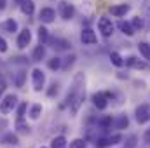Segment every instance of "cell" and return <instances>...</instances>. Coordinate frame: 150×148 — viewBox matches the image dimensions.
Returning a JSON list of instances; mask_svg holds the SVG:
<instances>
[{"label":"cell","mask_w":150,"mask_h":148,"mask_svg":"<svg viewBox=\"0 0 150 148\" xmlns=\"http://www.w3.org/2000/svg\"><path fill=\"white\" fill-rule=\"evenodd\" d=\"M86 78H84V75L82 73H77L74 78V85H72V89L68 91V94H67V105L70 106V110L72 113H77L79 108L82 106V103H84V99H86Z\"/></svg>","instance_id":"cell-1"},{"label":"cell","mask_w":150,"mask_h":148,"mask_svg":"<svg viewBox=\"0 0 150 148\" xmlns=\"http://www.w3.org/2000/svg\"><path fill=\"white\" fill-rule=\"evenodd\" d=\"M16 103H18V96H16V94H7V96L0 101V113H2V115L11 113V111L14 110Z\"/></svg>","instance_id":"cell-2"},{"label":"cell","mask_w":150,"mask_h":148,"mask_svg":"<svg viewBox=\"0 0 150 148\" xmlns=\"http://www.w3.org/2000/svg\"><path fill=\"white\" fill-rule=\"evenodd\" d=\"M32 85L37 92H40L45 85V73L40 68H33V72H32Z\"/></svg>","instance_id":"cell-3"},{"label":"cell","mask_w":150,"mask_h":148,"mask_svg":"<svg viewBox=\"0 0 150 148\" xmlns=\"http://www.w3.org/2000/svg\"><path fill=\"white\" fill-rule=\"evenodd\" d=\"M58 12H59L61 19L70 21V19L75 16V7L72 5V4H68V2H59V5H58Z\"/></svg>","instance_id":"cell-4"},{"label":"cell","mask_w":150,"mask_h":148,"mask_svg":"<svg viewBox=\"0 0 150 148\" xmlns=\"http://www.w3.org/2000/svg\"><path fill=\"white\" fill-rule=\"evenodd\" d=\"M47 44H51V47L54 51H70V47H72V44L67 38H59V37H52V38L49 37Z\"/></svg>","instance_id":"cell-5"},{"label":"cell","mask_w":150,"mask_h":148,"mask_svg":"<svg viewBox=\"0 0 150 148\" xmlns=\"http://www.w3.org/2000/svg\"><path fill=\"white\" fill-rule=\"evenodd\" d=\"M134 117L138 124H147L150 120V105H140L134 111Z\"/></svg>","instance_id":"cell-6"},{"label":"cell","mask_w":150,"mask_h":148,"mask_svg":"<svg viewBox=\"0 0 150 148\" xmlns=\"http://www.w3.org/2000/svg\"><path fill=\"white\" fill-rule=\"evenodd\" d=\"M98 28H100V32H101L103 37H112L113 23H112L110 18H100V21H98Z\"/></svg>","instance_id":"cell-7"},{"label":"cell","mask_w":150,"mask_h":148,"mask_svg":"<svg viewBox=\"0 0 150 148\" xmlns=\"http://www.w3.org/2000/svg\"><path fill=\"white\" fill-rule=\"evenodd\" d=\"M93 105L98 110H105L108 106V92H94L93 94Z\"/></svg>","instance_id":"cell-8"},{"label":"cell","mask_w":150,"mask_h":148,"mask_svg":"<svg viewBox=\"0 0 150 148\" xmlns=\"http://www.w3.org/2000/svg\"><path fill=\"white\" fill-rule=\"evenodd\" d=\"M30 42H32V32H30L28 28L21 30L19 35H18V40H16V45H18L19 49H26V47L30 45Z\"/></svg>","instance_id":"cell-9"},{"label":"cell","mask_w":150,"mask_h":148,"mask_svg":"<svg viewBox=\"0 0 150 148\" xmlns=\"http://www.w3.org/2000/svg\"><path fill=\"white\" fill-rule=\"evenodd\" d=\"M38 19L42 21V23H52L54 19H56V11L54 9H51V7H44V9H40V12H38Z\"/></svg>","instance_id":"cell-10"},{"label":"cell","mask_w":150,"mask_h":148,"mask_svg":"<svg viewBox=\"0 0 150 148\" xmlns=\"http://www.w3.org/2000/svg\"><path fill=\"white\" fill-rule=\"evenodd\" d=\"M80 40H82L84 45H94V44L98 42V37H96V33H94L91 28H86V30H82V33H80Z\"/></svg>","instance_id":"cell-11"},{"label":"cell","mask_w":150,"mask_h":148,"mask_svg":"<svg viewBox=\"0 0 150 148\" xmlns=\"http://www.w3.org/2000/svg\"><path fill=\"white\" fill-rule=\"evenodd\" d=\"M126 66H129V68H138V70H145V68H149V65L145 63V61H140L136 56H129V58H126Z\"/></svg>","instance_id":"cell-12"},{"label":"cell","mask_w":150,"mask_h":148,"mask_svg":"<svg viewBox=\"0 0 150 148\" xmlns=\"http://www.w3.org/2000/svg\"><path fill=\"white\" fill-rule=\"evenodd\" d=\"M129 9H131L129 4H120V5L110 7V12H112V16H115V18H122V16H126L129 12Z\"/></svg>","instance_id":"cell-13"},{"label":"cell","mask_w":150,"mask_h":148,"mask_svg":"<svg viewBox=\"0 0 150 148\" xmlns=\"http://www.w3.org/2000/svg\"><path fill=\"white\" fill-rule=\"evenodd\" d=\"M0 30L2 32H7V33H14L18 32V21L16 19H5L4 23H0Z\"/></svg>","instance_id":"cell-14"},{"label":"cell","mask_w":150,"mask_h":148,"mask_svg":"<svg viewBox=\"0 0 150 148\" xmlns=\"http://www.w3.org/2000/svg\"><path fill=\"white\" fill-rule=\"evenodd\" d=\"M19 9H21V12H23L25 16H33V12H35V4H33L32 0H21V2H19Z\"/></svg>","instance_id":"cell-15"},{"label":"cell","mask_w":150,"mask_h":148,"mask_svg":"<svg viewBox=\"0 0 150 148\" xmlns=\"http://www.w3.org/2000/svg\"><path fill=\"white\" fill-rule=\"evenodd\" d=\"M117 26H119V30H120L124 35H127V37H133V35H134V28H133V25H131L129 21L120 19V21L117 23Z\"/></svg>","instance_id":"cell-16"},{"label":"cell","mask_w":150,"mask_h":148,"mask_svg":"<svg viewBox=\"0 0 150 148\" xmlns=\"http://www.w3.org/2000/svg\"><path fill=\"white\" fill-rule=\"evenodd\" d=\"M96 125L101 129V131H107V129H110L113 125V118L110 115H105V117H100L98 120H96Z\"/></svg>","instance_id":"cell-17"},{"label":"cell","mask_w":150,"mask_h":148,"mask_svg":"<svg viewBox=\"0 0 150 148\" xmlns=\"http://www.w3.org/2000/svg\"><path fill=\"white\" fill-rule=\"evenodd\" d=\"M127 125H129V118H127L126 115H119L117 118H113V127H115V129L122 131V129H126Z\"/></svg>","instance_id":"cell-18"},{"label":"cell","mask_w":150,"mask_h":148,"mask_svg":"<svg viewBox=\"0 0 150 148\" xmlns=\"http://www.w3.org/2000/svg\"><path fill=\"white\" fill-rule=\"evenodd\" d=\"M45 58V47H44V44H40V45H37L35 49H33V52H32V59L33 61H42Z\"/></svg>","instance_id":"cell-19"},{"label":"cell","mask_w":150,"mask_h":148,"mask_svg":"<svg viewBox=\"0 0 150 148\" xmlns=\"http://www.w3.org/2000/svg\"><path fill=\"white\" fill-rule=\"evenodd\" d=\"M138 51H140V54L143 56V59L150 61V44H147V42H140V44H138Z\"/></svg>","instance_id":"cell-20"},{"label":"cell","mask_w":150,"mask_h":148,"mask_svg":"<svg viewBox=\"0 0 150 148\" xmlns=\"http://www.w3.org/2000/svg\"><path fill=\"white\" fill-rule=\"evenodd\" d=\"M0 143H4V145H18V136L14 132H7L5 136H2Z\"/></svg>","instance_id":"cell-21"},{"label":"cell","mask_w":150,"mask_h":148,"mask_svg":"<svg viewBox=\"0 0 150 148\" xmlns=\"http://www.w3.org/2000/svg\"><path fill=\"white\" fill-rule=\"evenodd\" d=\"M51 148H67V138H65V136H56V138H52Z\"/></svg>","instance_id":"cell-22"},{"label":"cell","mask_w":150,"mask_h":148,"mask_svg":"<svg viewBox=\"0 0 150 148\" xmlns=\"http://www.w3.org/2000/svg\"><path fill=\"white\" fill-rule=\"evenodd\" d=\"M16 129H18V132H21V134H28V132H30V125H28L23 118H18V120H16Z\"/></svg>","instance_id":"cell-23"},{"label":"cell","mask_w":150,"mask_h":148,"mask_svg":"<svg viewBox=\"0 0 150 148\" xmlns=\"http://www.w3.org/2000/svg\"><path fill=\"white\" fill-rule=\"evenodd\" d=\"M25 78H26V70H23V68H21L18 73L14 75V84H16V87H23Z\"/></svg>","instance_id":"cell-24"},{"label":"cell","mask_w":150,"mask_h":148,"mask_svg":"<svg viewBox=\"0 0 150 148\" xmlns=\"http://www.w3.org/2000/svg\"><path fill=\"white\" fill-rule=\"evenodd\" d=\"M61 63H63V59L58 58V56H54V58H51V59L47 61V66H49L51 70H59V68H61Z\"/></svg>","instance_id":"cell-25"},{"label":"cell","mask_w":150,"mask_h":148,"mask_svg":"<svg viewBox=\"0 0 150 148\" xmlns=\"http://www.w3.org/2000/svg\"><path fill=\"white\" fill-rule=\"evenodd\" d=\"M37 32H38V40H40V44H47V40H49V30H47L45 26H40Z\"/></svg>","instance_id":"cell-26"},{"label":"cell","mask_w":150,"mask_h":148,"mask_svg":"<svg viewBox=\"0 0 150 148\" xmlns=\"http://www.w3.org/2000/svg\"><path fill=\"white\" fill-rule=\"evenodd\" d=\"M75 59H77V56H75V54L67 56V58H65V63H61V68H63V70H70V68L74 66Z\"/></svg>","instance_id":"cell-27"},{"label":"cell","mask_w":150,"mask_h":148,"mask_svg":"<svg viewBox=\"0 0 150 148\" xmlns=\"http://www.w3.org/2000/svg\"><path fill=\"white\" fill-rule=\"evenodd\" d=\"M110 61H112V65L119 66V68L124 65V58H122L119 52H112V54H110Z\"/></svg>","instance_id":"cell-28"},{"label":"cell","mask_w":150,"mask_h":148,"mask_svg":"<svg viewBox=\"0 0 150 148\" xmlns=\"http://www.w3.org/2000/svg\"><path fill=\"white\" fill-rule=\"evenodd\" d=\"M131 25H133L134 32H138V30H143V28H145V21H143V18H140V16H136V18L131 21Z\"/></svg>","instance_id":"cell-29"},{"label":"cell","mask_w":150,"mask_h":148,"mask_svg":"<svg viewBox=\"0 0 150 148\" xmlns=\"http://www.w3.org/2000/svg\"><path fill=\"white\" fill-rule=\"evenodd\" d=\"M94 145H96V148H107V147H110V143H108V138H103V136H100V138H94Z\"/></svg>","instance_id":"cell-30"},{"label":"cell","mask_w":150,"mask_h":148,"mask_svg":"<svg viewBox=\"0 0 150 148\" xmlns=\"http://www.w3.org/2000/svg\"><path fill=\"white\" fill-rule=\"evenodd\" d=\"M40 115H42V106H40V105H33V106L30 108V117H32L33 120H37Z\"/></svg>","instance_id":"cell-31"},{"label":"cell","mask_w":150,"mask_h":148,"mask_svg":"<svg viewBox=\"0 0 150 148\" xmlns=\"http://www.w3.org/2000/svg\"><path fill=\"white\" fill-rule=\"evenodd\" d=\"M136 145H138V138L134 134L126 138V148H136Z\"/></svg>","instance_id":"cell-32"},{"label":"cell","mask_w":150,"mask_h":148,"mask_svg":"<svg viewBox=\"0 0 150 148\" xmlns=\"http://www.w3.org/2000/svg\"><path fill=\"white\" fill-rule=\"evenodd\" d=\"M86 140H80V138H77V140H74L72 143H70V148H86Z\"/></svg>","instance_id":"cell-33"},{"label":"cell","mask_w":150,"mask_h":148,"mask_svg":"<svg viewBox=\"0 0 150 148\" xmlns=\"http://www.w3.org/2000/svg\"><path fill=\"white\" fill-rule=\"evenodd\" d=\"M56 94H58V84H56V82H52V84H51V87L47 89V96H49V98H52V96H56Z\"/></svg>","instance_id":"cell-34"},{"label":"cell","mask_w":150,"mask_h":148,"mask_svg":"<svg viewBox=\"0 0 150 148\" xmlns=\"http://www.w3.org/2000/svg\"><path fill=\"white\" fill-rule=\"evenodd\" d=\"M26 108H28V105H26V103H21V105L18 106V118H23V117H25Z\"/></svg>","instance_id":"cell-35"},{"label":"cell","mask_w":150,"mask_h":148,"mask_svg":"<svg viewBox=\"0 0 150 148\" xmlns=\"http://www.w3.org/2000/svg\"><path fill=\"white\" fill-rule=\"evenodd\" d=\"M119 141H122V134H113V136L108 138V143L110 145H117Z\"/></svg>","instance_id":"cell-36"},{"label":"cell","mask_w":150,"mask_h":148,"mask_svg":"<svg viewBox=\"0 0 150 148\" xmlns=\"http://www.w3.org/2000/svg\"><path fill=\"white\" fill-rule=\"evenodd\" d=\"M143 12L147 14V18L150 19V0H143Z\"/></svg>","instance_id":"cell-37"},{"label":"cell","mask_w":150,"mask_h":148,"mask_svg":"<svg viewBox=\"0 0 150 148\" xmlns=\"http://www.w3.org/2000/svg\"><path fill=\"white\" fill-rule=\"evenodd\" d=\"M7 49H9L7 47V40L4 37H0V52H7Z\"/></svg>","instance_id":"cell-38"},{"label":"cell","mask_w":150,"mask_h":148,"mask_svg":"<svg viewBox=\"0 0 150 148\" xmlns=\"http://www.w3.org/2000/svg\"><path fill=\"white\" fill-rule=\"evenodd\" d=\"M143 140H145V143H147V145H150V129H147V131H145Z\"/></svg>","instance_id":"cell-39"},{"label":"cell","mask_w":150,"mask_h":148,"mask_svg":"<svg viewBox=\"0 0 150 148\" xmlns=\"http://www.w3.org/2000/svg\"><path fill=\"white\" fill-rule=\"evenodd\" d=\"M7 7V0H0V11H5Z\"/></svg>","instance_id":"cell-40"},{"label":"cell","mask_w":150,"mask_h":148,"mask_svg":"<svg viewBox=\"0 0 150 148\" xmlns=\"http://www.w3.org/2000/svg\"><path fill=\"white\" fill-rule=\"evenodd\" d=\"M40 148H45V147H40Z\"/></svg>","instance_id":"cell-41"}]
</instances>
